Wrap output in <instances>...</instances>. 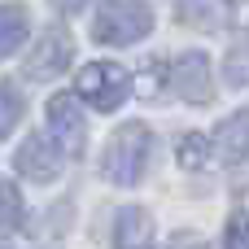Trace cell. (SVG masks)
<instances>
[{"label": "cell", "instance_id": "cell-1", "mask_svg": "<svg viewBox=\"0 0 249 249\" xmlns=\"http://www.w3.org/2000/svg\"><path fill=\"white\" fill-rule=\"evenodd\" d=\"M149 158H153V131H149L144 123H127V127H118V131L109 136L105 158H101V171H105L109 184L131 188V184L144 179Z\"/></svg>", "mask_w": 249, "mask_h": 249}, {"label": "cell", "instance_id": "cell-2", "mask_svg": "<svg viewBox=\"0 0 249 249\" xmlns=\"http://www.w3.org/2000/svg\"><path fill=\"white\" fill-rule=\"evenodd\" d=\"M149 31H153V9L144 0H105L92 22V35L109 48H127V44L144 39Z\"/></svg>", "mask_w": 249, "mask_h": 249}, {"label": "cell", "instance_id": "cell-3", "mask_svg": "<svg viewBox=\"0 0 249 249\" xmlns=\"http://www.w3.org/2000/svg\"><path fill=\"white\" fill-rule=\"evenodd\" d=\"M127 92H131V79H127V70L114 66V61H92V66L79 70V96H83L92 109H101V114L118 109V105L127 101Z\"/></svg>", "mask_w": 249, "mask_h": 249}, {"label": "cell", "instance_id": "cell-4", "mask_svg": "<svg viewBox=\"0 0 249 249\" xmlns=\"http://www.w3.org/2000/svg\"><path fill=\"white\" fill-rule=\"evenodd\" d=\"M48 131H53V144H61L70 158L83 153V144H88V123H83V109H79V101H74L70 92H57V96L48 101Z\"/></svg>", "mask_w": 249, "mask_h": 249}, {"label": "cell", "instance_id": "cell-5", "mask_svg": "<svg viewBox=\"0 0 249 249\" xmlns=\"http://www.w3.org/2000/svg\"><path fill=\"white\" fill-rule=\"evenodd\" d=\"M171 88L188 101V105H210L214 101V83H210V57L206 53H184L171 66Z\"/></svg>", "mask_w": 249, "mask_h": 249}, {"label": "cell", "instance_id": "cell-6", "mask_svg": "<svg viewBox=\"0 0 249 249\" xmlns=\"http://www.w3.org/2000/svg\"><path fill=\"white\" fill-rule=\"evenodd\" d=\"M70 53H74V44H70L66 26H48V31L39 35L35 53L26 57V74H31V79H57V74L70 66Z\"/></svg>", "mask_w": 249, "mask_h": 249}, {"label": "cell", "instance_id": "cell-7", "mask_svg": "<svg viewBox=\"0 0 249 249\" xmlns=\"http://www.w3.org/2000/svg\"><path fill=\"white\" fill-rule=\"evenodd\" d=\"M13 166H18L26 179H35V184H48V179H57V171H61V153H57V144H53L48 136H26L22 149H18V158H13Z\"/></svg>", "mask_w": 249, "mask_h": 249}, {"label": "cell", "instance_id": "cell-8", "mask_svg": "<svg viewBox=\"0 0 249 249\" xmlns=\"http://www.w3.org/2000/svg\"><path fill=\"white\" fill-rule=\"evenodd\" d=\"M175 13L184 26L197 31H223L232 22V0H175Z\"/></svg>", "mask_w": 249, "mask_h": 249}, {"label": "cell", "instance_id": "cell-9", "mask_svg": "<svg viewBox=\"0 0 249 249\" xmlns=\"http://www.w3.org/2000/svg\"><path fill=\"white\" fill-rule=\"evenodd\" d=\"M149 236H153V219H149V210H140V206L118 210V219H114V245H118V249H144V245H149Z\"/></svg>", "mask_w": 249, "mask_h": 249}, {"label": "cell", "instance_id": "cell-10", "mask_svg": "<svg viewBox=\"0 0 249 249\" xmlns=\"http://www.w3.org/2000/svg\"><path fill=\"white\" fill-rule=\"evenodd\" d=\"M219 158L223 162H245L249 158V109H236L219 127Z\"/></svg>", "mask_w": 249, "mask_h": 249}, {"label": "cell", "instance_id": "cell-11", "mask_svg": "<svg viewBox=\"0 0 249 249\" xmlns=\"http://www.w3.org/2000/svg\"><path fill=\"white\" fill-rule=\"evenodd\" d=\"M26 26H31L26 4H0V57L18 53V44L26 39Z\"/></svg>", "mask_w": 249, "mask_h": 249}, {"label": "cell", "instance_id": "cell-12", "mask_svg": "<svg viewBox=\"0 0 249 249\" xmlns=\"http://www.w3.org/2000/svg\"><path fill=\"white\" fill-rule=\"evenodd\" d=\"M223 79L228 88H249V31H241L223 57Z\"/></svg>", "mask_w": 249, "mask_h": 249}, {"label": "cell", "instance_id": "cell-13", "mask_svg": "<svg viewBox=\"0 0 249 249\" xmlns=\"http://www.w3.org/2000/svg\"><path fill=\"white\" fill-rule=\"evenodd\" d=\"M175 153H179V166H188V171H201V166L210 162V140H206L201 131H188V136H179Z\"/></svg>", "mask_w": 249, "mask_h": 249}, {"label": "cell", "instance_id": "cell-14", "mask_svg": "<svg viewBox=\"0 0 249 249\" xmlns=\"http://www.w3.org/2000/svg\"><path fill=\"white\" fill-rule=\"evenodd\" d=\"M18 118H22V96L13 83H0V140L18 127Z\"/></svg>", "mask_w": 249, "mask_h": 249}, {"label": "cell", "instance_id": "cell-15", "mask_svg": "<svg viewBox=\"0 0 249 249\" xmlns=\"http://www.w3.org/2000/svg\"><path fill=\"white\" fill-rule=\"evenodd\" d=\"M18 219H22V201H18V188H13V184H0V232H9Z\"/></svg>", "mask_w": 249, "mask_h": 249}, {"label": "cell", "instance_id": "cell-16", "mask_svg": "<svg viewBox=\"0 0 249 249\" xmlns=\"http://www.w3.org/2000/svg\"><path fill=\"white\" fill-rule=\"evenodd\" d=\"M228 249H249V210H236L228 219V236H223Z\"/></svg>", "mask_w": 249, "mask_h": 249}, {"label": "cell", "instance_id": "cell-17", "mask_svg": "<svg viewBox=\"0 0 249 249\" xmlns=\"http://www.w3.org/2000/svg\"><path fill=\"white\" fill-rule=\"evenodd\" d=\"M158 83H162V66H158V61H149V66H144V74H140V92H144V96H153V92H158Z\"/></svg>", "mask_w": 249, "mask_h": 249}, {"label": "cell", "instance_id": "cell-18", "mask_svg": "<svg viewBox=\"0 0 249 249\" xmlns=\"http://www.w3.org/2000/svg\"><path fill=\"white\" fill-rule=\"evenodd\" d=\"M175 249H206V241H197V236L179 232V236H175Z\"/></svg>", "mask_w": 249, "mask_h": 249}, {"label": "cell", "instance_id": "cell-19", "mask_svg": "<svg viewBox=\"0 0 249 249\" xmlns=\"http://www.w3.org/2000/svg\"><path fill=\"white\" fill-rule=\"evenodd\" d=\"M57 9L61 13H79V9H88V0H57Z\"/></svg>", "mask_w": 249, "mask_h": 249}]
</instances>
